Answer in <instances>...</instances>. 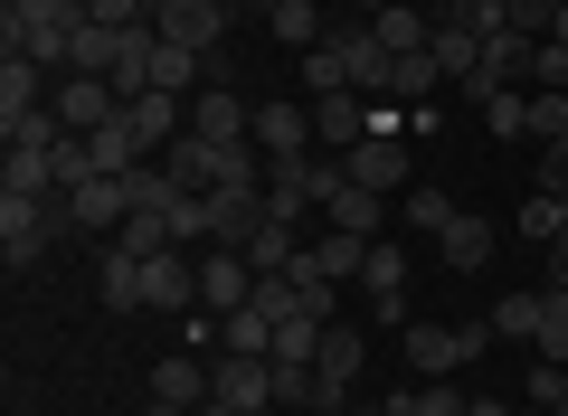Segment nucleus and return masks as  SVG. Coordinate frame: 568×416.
<instances>
[{"mask_svg":"<svg viewBox=\"0 0 568 416\" xmlns=\"http://www.w3.org/2000/svg\"><path fill=\"white\" fill-rule=\"evenodd\" d=\"M39 104H48V67H29V58H0V123L39 114Z\"/></svg>","mask_w":568,"mask_h":416,"instance_id":"393cba45","label":"nucleus"},{"mask_svg":"<svg viewBox=\"0 0 568 416\" xmlns=\"http://www.w3.org/2000/svg\"><path fill=\"white\" fill-rule=\"evenodd\" d=\"M294 256H304V237H294V219H275V209H265V219H256V237H246V265H256V275H284Z\"/></svg>","mask_w":568,"mask_h":416,"instance_id":"a878e982","label":"nucleus"},{"mask_svg":"<svg viewBox=\"0 0 568 416\" xmlns=\"http://www.w3.org/2000/svg\"><path fill=\"white\" fill-rule=\"evenodd\" d=\"M246 294H256V265H246L237 246H209L200 256V313H237Z\"/></svg>","mask_w":568,"mask_h":416,"instance_id":"ddd939ff","label":"nucleus"},{"mask_svg":"<svg viewBox=\"0 0 568 416\" xmlns=\"http://www.w3.org/2000/svg\"><path fill=\"white\" fill-rule=\"evenodd\" d=\"M152 397L200 416V407H209V359H152Z\"/></svg>","mask_w":568,"mask_h":416,"instance_id":"4be33fe9","label":"nucleus"},{"mask_svg":"<svg viewBox=\"0 0 568 416\" xmlns=\"http://www.w3.org/2000/svg\"><path fill=\"white\" fill-rule=\"evenodd\" d=\"M549 416H568V388H559V407H549Z\"/></svg>","mask_w":568,"mask_h":416,"instance_id":"603ef678","label":"nucleus"},{"mask_svg":"<svg viewBox=\"0 0 568 416\" xmlns=\"http://www.w3.org/2000/svg\"><path fill=\"white\" fill-rule=\"evenodd\" d=\"M388 407H398V416H465L474 397L455 388V378H426V388H407V397H388Z\"/></svg>","mask_w":568,"mask_h":416,"instance_id":"72a5a7b5","label":"nucleus"},{"mask_svg":"<svg viewBox=\"0 0 568 416\" xmlns=\"http://www.w3.org/2000/svg\"><path fill=\"white\" fill-rule=\"evenodd\" d=\"M77 39H85V0H10L0 10V48L29 67H77Z\"/></svg>","mask_w":568,"mask_h":416,"instance_id":"f03ea898","label":"nucleus"},{"mask_svg":"<svg viewBox=\"0 0 568 416\" xmlns=\"http://www.w3.org/2000/svg\"><path fill=\"white\" fill-rule=\"evenodd\" d=\"M436 256H446L455 275H484V265H493V219L455 209V219H446V237H436Z\"/></svg>","mask_w":568,"mask_h":416,"instance_id":"a211bd4d","label":"nucleus"},{"mask_svg":"<svg viewBox=\"0 0 568 416\" xmlns=\"http://www.w3.org/2000/svg\"><path fill=\"white\" fill-rule=\"evenodd\" d=\"M152 85H162V95H200V48H171V39H162V58H152Z\"/></svg>","mask_w":568,"mask_h":416,"instance_id":"e433bc0d","label":"nucleus"},{"mask_svg":"<svg viewBox=\"0 0 568 416\" xmlns=\"http://www.w3.org/2000/svg\"><path fill=\"white\" fill-rule=\"evenodd\" d=\"M446 219H455V199H446V190H426V180L398 199V227H417V237H446Z\"/></svg>","mask_w":568,"mask_h":416,"instance_id":"2f4dec72","label":"nucleus"},{"mask_svg":"<svg viewBox=\"0 0 568 416\" xmlns=\"http://www.w3.org/2000/svg\"><path fill=\"white\" fill-rule=\"evenodd\" d=\"M246 10H256L284 48H313V39H323V0H246Z\"/></svg>","mask_w":568,"mask_h":416,"instance_id":"5701e85b","label":"nucleus"},{"mask_svg":"<svg viewBox=\"0 0 568 416\" xmlns=\"http://www.w3.org/2000/svg\"><path fill=\"white\" fill-rule=\"evenodd\" d=\"M549 284H568V227L549 237Z\"/></svg>","mask_w":568,"mask_h":416,"instance_id":"37998d69","label":"nucleus"},{"mask_svg":"<svg viewBox=\"0 0 568 416\" xmlns=\"http://www.w3.org/2000/svg\"><path fill=\"white\" fill-rule=\"evenodd\" d=\"M67 227H77V219H67V199H10V190H0V256H10V265H39Z\"/></svg>","mask_w":568,"mask_h":416,"instance_id":"20e7f679","label":"nucleus"},{"mask_svg":"<svg viewBox=\"0 0 568 416\" xmlns=\"http://www.w3.org/2000/svg\"><path fill=\"white\" fill-rule=\"evenodd\" d=\"M369 133H379V104L369 95H323L313 104V142H323V152H361Z\"/></svg>","mask_w":568,"mask_h":416,"instance_id":"9d476101","label":"nucleus"},{"mask_svg":"<svg viewBox=\"0 0 568 416\" xmlns=\"http://www.w3.org/2000/svg\"><path fill=\"white\" fill-rule=\"evenodd\" d=\"M484 322H493V341H540V294H503Z\"/></svg>","mask_w":568,"mask_h":416,"instance_id":"c9c22d12","label":"nucleus"},{"mask_svg":"<svg viewBox=\"0 0 568 416\" xmlns=\"http://www.w3.org/2000/svg\"><path fill=\"white\" fill-rule=\"evenodd\" d=\"M123 114H133V133H142V142H162V152L190 133V104H181V95H162V85H152V95H133Z\"/></svg>","mask_w":568,"mask_h":416,"instance_id":"412c9836","label":"nucleus"},{"mask_svg":"<svg viewBox=\"0 0 568 416\" xmlns=\"http://www.w3.org/2000/svg\"><path fill=\"white\" fill-rule=\"evenodd\" d=\"M323 219H332V227H351V237H379L388 199H379V190H361V180H342V190L323 199Z\"/></svg>","mask_w":568,"mask_h":416,"instance_id":"b1692460","label":"nucleus"},{"mask_svg":"<svg viewBox=\"0 0 568 416\" xmlns=\"http://www.w3.org/2000/svg\"><path fill=\"white\" fill-rule=\"evenodd\" d=\"M426 58H436V67H446L455 85H465L474 67H484V39H465V29H446V20H436V39H426Z\"/></svg>","mask_w":568,"mask_h":416,"instance_id":"473e14b6","label":"nucleus"},{"mask_svg":"<svg viewBox=\"0 0 568 416\" xmlns=\"http://www.w3.org/2000/svg\"><path fill=\"white\" fill-rule=\"evenodd\" d=\"M246 142H256L265 161H304V152H313V104H256Z\"/></svg>","mask_w":568,"mask_h":416,"instance_id":"1a4fd4ad","label":"nucleus"},{"mask_svg":"<svg viewBox=\"0 0 568 416\" xmlns=\"http://www.w3.org/2000/svg\"><path fill=\"white\" fill-rule=\"evenodd\" d=\"M209 161H219V142H200V133H181V142H171V152H162V171L181 180V190H200V199H209Z\"/></svg>","mask_w":568,"mask_h":416,"instance_id":"c756f323","label":"nucleus"},{"mask_svg":"<svg viewBox=\"0 0 568 416\" xmlns=\"http://www.w3.org/2000/svg\"><path fill=\"white\" fill-rule=\"evenodd\" d=\"M484 133H530V85H503V95H484Z\"/></svg>","mask_w":568,"mask_h":416,"instance_id":"4c0bfd02","label":"nucleus"},{"mask_svg":"<svg viewBox=\"0 0 568 416\" xmlns=\"http://www.w3.org/2000/svg\"><path fill=\"white\" fill-rule=\"evenodd\" d=\"M436 20L465 29V39H503V29H511V0H446Z\"/></svg>","mask_w":568,"mask_h":416,"instance_id":"cd10ccee","label":"nucleus"},{"mask_svg":"<svg viewBox=\"0 0 568 416\" xmlns=\"http://www.w3.org/2000/svg\"><path fill=\"white\" fill-rule=\"evenodd\" d=\"M85 152H95V171H114V180H123L142 152H152V142L133 133V114H114V123H95V133H85Z\"/></svg>","mask_w":568,"mask_h":416,"instance_id":"bb28decb","label":"nucleus"},{"mask_svg":"<svg viewBox=\"0 0 568 416\" xmlns=\"http://www.w3.org/2000/svg\"><path fill=\"white\" fill-rule=\"evenodd\" d=\"M142 303H152V313H200V265H190L181 246L152 256V265H142Z\"/></svg>","mask_w":568,"mask_h":416,"instance_id":"dca6fc26","label":"nucleus"},{"mask_svg":"<svg viewBox=\"0 0 568 416\" xmlns=\"http://www.w3.org/2000/svg\"><path fill=\"white\" fill-rule=\"evenodd\" d=\"M246 123H256V104H246L237 85H200V95H190V133L200 142H246Z\"/></svg>","mask_w":568,"mask_h":416,"instance_id":"4468645a","label":"nucleus"},{"mask_svg":"<svg viewBox=\"0 0 568 416\" xmlns=\"http://www.w3.org/2000/svg\"><path fill=\"white\" fill-rule=\"evenodd\" d=\"M417 10H446V0H417Z\"/></svg>","mask_w":568,"mask_h":416,"instance_id":"864d4df0","label":"nucleus"},{"mask_svg":"<svg viewBox=\"0 0 568 416\" xmlns=\"http://www.w3.org/2000/svg\"><path fill=\"white\" fill-rule=\"evenodd\" d=\"M549 20H559V0H511V29L521 39H549Z\"/></svg>","mask_w":568,"mask_h":416,"instance_id":"a19ab883","label":"nucleus"},{"mask_svg":"<svg viewBox=\"0 0 568 416\" xmlns=\"http://www.w3.org/2000/svg\"><path fill=\"white\" fill-rule=\"evenodd\" d=\"M342 416H398V407H342Z\"/></svg>","mask_w":568,"mask_h":416,"instance_id":"09e8293b","label":"nucleus"},{"mask_svg":"<svg viewBox=\"0 0 568 416\" xmlns=\"http://www.w3.org/2000/svg\"><path fill=\"white\" fill-rule=\"evenodd\" d=\"M48 114H58L67 133H95V123H114V114H123V95H114L104 77H85V67H67V85L48 95Z\"/></svg>","mask_w":568,"mask_h":416,"instance_id":"6e6552de","label":"nucleus"},{"mask_svg":"<svg viewBox=\"0 0 568 416\" xmlns=\"http://www.w3.org/2000/svg\"><path fill=\"white\" fill-rule=\"evenodd\" d=\"M67 219H77L85 237H123V219H133V190H123L114 171H95V180H77V190H67Z\"/></svg>","mask_w":568,"mask_h":416,"instance_id":"0eeeda50","label":"nucleus"},{"mask_svg":"<svg viewBox=\"0 0 568 416\" xmlns=\"http://www.w3.org/2000/svg\"><path fill=\"white\" fill-rule=\"evenodd\" d=\"M284 284L304 294V313H323V322H332V294H342V284L323 275V256H313V246H304V256H294V265H284Z\"/></svg>","mask_w":568,"mask_h":416,"instance_id":"f704fd0d","label":"nucleus"},{"mask_svg":"<svg viewBox=\"0 0 568 416\" xmlns=\"http://www.w3.org/2000/svg\"><path fill=\"white\" fill-rule=\"evenodd\" d=\"M398 351H407V369H417V378H455L465 359L493 351V322H407Z\"/></svg>","mask_w":568,"mask_h":416,"instance_id":"7ed1b4c3","label":"nucleus"},{"mask_svg":"<svg viewBox=\"0 0 568 416\" xmlns=\"http://www.w3.org/2000/svg\"><path fill=\"white\" fill-rule=\"evenodd\" d=\"M465 416H511V407H503V397H474V407H465Z\"/></svg>","mask_w":568,"mask_h":416,"instance_id":"c03bdc74","label":"nucleus"},{"mask_svg":"<svg viewBox=\"0 0 568 416\" xmlns=\"http://www.w3.org/2000/svg\"><path fill=\"white\" fill-rule=\"evenodd\" d=\"M85 20H104V29H152V20H162V0H85Z\"/></svg>","mask_w":568,"mask_h":416,"instance_id":"ea45409f","label":"nucleus"},{"mask_svg":"<svg viewBox=\"0 0 568 416\" xmlns=\"http://www.w3.org/2000/svg\"><path fill=\"white\" fill-rule=\"evenodd\" d=\"M342 161H351V180H361V190L407 199V133H369L361 152H342Z\"/></svg>","mask_w":568,"mask_h":416,"instance_id":"9b49d317","label":"nucleus"},{"mask_svg":"<svg viewBox=\"0 0 568 416\" xmlns=\"http://www.w3.org/2000/svg\"><path fill=\"white\" fill-rule=\"evenodd\" d=\"M152 29H162L171 48H200V58H209V48L227 39V0H162V20H152Z\"/></svg>","mask_w":568,"mask_h":416,"instance_id":"f8f14e48","label":"nucleus"},{"mask_svg":"<svg viewBox=\"0 0 568 416\" xmlns=\"http://www.w3.org/2000/svg\"><path fill=\"white\" fill-rule=\"evenodd\" d=\"M361 10H369V20H379V10H388V0H361Z\"/></svg>","mask_w":568,"mask_h":416,"instance_id":"8fccbe9b","label":"nucleus"},{"mask_svg":"<svg viewBox=\"0 0 568 416\" xmlns=\"http://www.w3.org/2000/svg\"><path fill=\"white\" fill-rule=\"evenodd\" d=\"M142 416H190V407H162V397H152V407H142Z\"/></svg>","mask_w":568,"mask_h":416,"instance_id":"de8ad7c7","label":"nucleus"},{"mask_svg":"<svg viewBox=\"0 0 568 416\" xmlns=\"http://www.w3.org/2000/svg\"><path fill=\"white\" fill-rule=\"evenodd\" d=\"M256 219H265V190H209V246H237L246 256Z\"/></svg>","mask_w":568,"mask_h":416,"instance_id":"f3484780","label":"nucleus"},{"mask_svg":"<svg viewBox=\"0 0 568 416\" xmlns=\"http://www.w3.org/2000/svg\"><path fill=\"white\" fill-rule=\"evenodd\" d=\"M436 85H446V67L426 58V48H417V58H398V67H388V104H426Z\"/></svg>","mask_w":568,"mask_h":416,"instance_id":"c85d7f7f","label":"nucleus"},{"mask_svg":"<svg viewBox=\"0 0 568 416\" xmlns=\"http://www.w3.org/2000/svg\"><path fill=\"white\" fill-rule=\"evenodd\" d=\"M361 332L351 322H323V351H313V378H323V416H342L351 407V378H361Z\"/></svg>","mask_w":568,"mask_h":416,"instance_id":"423d86ee","label":"nucleus"},{"mask_svg":"<svg viewBox=\"0 0 568 416\" xmlns=\"http://www.w3.org/2000/svg\"><path fill=\"white\" fill-rule=\"evenodd\" d=\"M209 397H227V407L265 416V407H275V359H246V351H219V359H209Z\"/></svg>","mask_w":568,"mask_h":416,"instance_id":"39448f33","label":"nucleus"},{"mask_svg":"<svg viewBox=\"0 0 568 416\" xmlns=\"http://www.w3.org/2000/svg\"><path fill=\"white\" fill-rule=\"evenodd\" d=\"M530 133H540V142L568 133V85H530Z\"/></svg>","mask_w":568,"mask_h":416,"instance_id":"58836bf2","label":"nucleus"},{"mask_svg":"<svg viewBox=\"0 0 568 416\" xmlns=\"http://www.w3.org/2000/svg\"><path fill=\"white\" fill-rule=\"evenodd\" d=\"M549 39H559V48H568V0H559V20H549Z\"/></svg>","mask_w":568,"mask_h":416,"instance_id":"a18cd8bd","label":"nucleus"},{"mask_svg":"<svg viewBox=\"0 0 568 416\" xmlns=\"http://www.w3.org/2000/svg\"><path fill=\"white\" fill-rule=\"evenodd\" d=\"M361 284H369V303H379V322H398L407 313V246H369Z\"/></svg>","mask_w":568,"mask_h":416,"instance_id":"6ab92c4d","label":"nucleus"},{"mask_svg":"<svg viewBox=\"0 0 568 416\" xmlns=\"http://www.w3.org/2000/svg\"><path fill=\"white\" fill-rule=\"evenodd\" d=\"M388 48H379V29H323V39L304 48V85H313V104L323 95H369V104H388Z\"/></svg>","mask_w":568,"mask_h":416,"instance_id":"f257e3e1","label":"nucleus"},{"mask_svg":"<svg viewBox=\"0 0 568 416\" xmlns=\"http://www.w3.org/2000/svg\"><path fill=\"white\" fill-rule=\"evenodd\" d=\"M540 190H568V133L540 142Z\"/></svg>","mask_w":568,"mask_h":416,"instance_id":"79ce46f5","label":"nucleus"},{"mask_svg":"<svg viewBox=\"0 0 568 416\" xmlns=\"http://www.w3.org/2000/svg\"><path fill=\"white\" fill-rule=\"evenodd\" d=\"M284 416H323V407H284Z\"/></svg>","mask_w":568,"mask_h":416,"instance_id":"3c124183","label":"nucleus"},{"mask_svg":"<svg viewBox=\"0 0 568 416\" xmlns=\"http://www.w3.org/2000/svg\"><path fill=\"white\" fill-rule=\"evenodd\" d=\"M200 416H246V407H227V397H209V407H200Z\"/></svg>","mask_w":568,"mask_h":416,"instance_id":"49530a36","label":"nucleus"},{"mask_svg":"<svg viewBox=\"0 0 568 416\" xmlns=\"http://www.w3.org/2000/svg\"><path fill=\"white\" fill-rule=\"evenodd\" d=\"M369 29H379V48H388V58H417V48L436 39V10H417V0H388V10H379Z\"/></svg>","mask_w":568,"mask_h":416,"instance_id":"aec40b11","label":"nucleus"},{"mask_svg":"<svg viewBox=\"0 0 568 416\" xmlns=\"http://www.w3.org/2000/svg\"><path fill=\"white\" fill-rule=\"evenodd\" d=\"M540 416H549V407H540Z\"/></svg>","mask_w":568,"mask_h":416,"instance_id":"5fc2aeb1","label":"nucleus"},{"mask_svg":"<svg viewBox=\"0 0 568 416\" xmlns=\"http://www.w3.org/2000/svg\"><path fill=\"white\" fill-rule=\"evenodd\" d=\"M530 359H559V369H568V284L540 294V341H530Z\"/></svg>","mask_w":568,"mask_h":416,"instance_id":"7c9ffc66","label":"nucleus"},{"mask_svg":"<svg viewBox=\"0 0 568 416\" xmlns=\"http://www.w3.org/2000/svg\"><path fill=\"white\" fill-rule=\"evenodd\" d=\"M95 303H104V313H142V256L123 237L95 246Z\"/></svg>","mask_w":568,"mask_h":416,"instance_id":"2eb2a0df","label":"nucleus"}]
</instances>
